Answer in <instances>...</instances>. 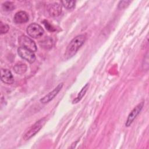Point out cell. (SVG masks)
I'll use <instances>...</instances> for the list:
<instances>
[{
	"label": "cell",
	"mask_w": 149,
	"mask_h": 149,
	"mask_svg": "<svg viewBox=\"0 0 149 149\" xmlns=\"http://www.w3.org/2000/svg\"><path fill=\"white\" fill-rule=\"evenodd\" d=\"M61 3H62V5L65 8H66L68 9H72L75 6L76 1H62Z\"/></svg>",
	"instance_id": "obj_14"
},
{
	"label": "cell",
	"mask_w": 149,
	"mask_h": 149,
	"mask_svg": "<svg viewBox=\"0 0 149 149\" xmlns=\"http://www.w3.org/2000/svg\"><path fill=\"white\" fill-rule=\"evenodd\" d=\"M2 9L5 11H11L15 8V5L12 2L6 1L2 3Z\"/></svg>",
	"instance_id": "obj_13"
},
{
	"label": "cell",
	"mask_w": 149,
	"mask_h": 149,
	"mask_svg": "<svg viewBox=\"0 0 149 149\" xmlns=\"http://www.w3.org/2000/svg\"><path fill=\"white\" fill-rule=\"evenodd\" d=\"M19 43L20 47L27 48L33 52L37 51V46L34 41L25 35H22L19 38Z\"/></svg>",
	"instance_id": "obj_3"
},
{
	"label": "cell",
	"mask_w": 149,
	"mask_h": 149,
	"mask_svg": "<svg viewBox=\"0 0 149 149\" xmlns=\"http://www.w3.org/2000/svg\"><path fill=\"white\" fill-rule=\"evenodd\" d=\"M43 23H44V24L45 25L46 29H48V30H49V31H54V27H53L47 20L43 21Z\"/></svg>",
	"instance_id": "obj_17"
},
{
	"label": "cell",
	"mask_w": 149,
	"mask_h": 149,
	"mask_svg": "<svg viewBox=\"0 0 149 149\" xmlns=\"http://www.w3.org/2000/svg\"><path fill=\"white\" fill-rule=\"evenodd\" d=\"M13 70L15 72V73L17 74H23L26 72L27 66L23 63H19L17 65H16L13 67Z\"/></svg>",
	"instance_id": "obj_12"
},
{
	"label": "cell",
	"mask_w": 149,
	"mask_h": 149,
	"mask_svg": "<svg viewBox=\"0 0 149 149\" xmlns=\"http://www.w3.org/2000/svg\"><path fill=\"white\" fill-rule=\"evenodd\" d=\"M0 29H1V34H4L8 31V30L9 29V27L8 24H3L2 22H1Z\"/></svg>",
	"instance_id": "obj_15"
},
{
	"label": "cell",
	"mask_w": 149,
	"mask_h": 149,
	"mask_svg": "<svg viewBox=\"0 0 149 149\" xmlns=\"http://www.w3.org/2000/svg\"><path fill=\"white\" fill-rule=\"evenodd\" d=\"M27 34L33 38H38L41 37L44 33V30L42 27L37 23H33L29 24L27 27Z\"/></svg>",
	"instance_id": "obj_4"
},
{
	"label": "cell",
	"mask_w": 149,
	"mask_h": 149,
	"mask_svg": "<svg viewBox=\"0 0 149 149\" xmlns=\"http://www.w3.org/2000/svg\"><path fill=\"white\" fill-rule=\"evenodd\" d=\"M143 106H144V102L143 101L140 102L138 105H137L133 108V109L130 112V113H129L127 117L126 122L125 123V126L126 127L129 126L133 123L134 119L136 118V116L139 114V113L141 111Z\"/></svg>",
	"instance_id": "obj_6"
},
{
	"label": "cell",
	"mask_w": 149,
	"mask_h": 149,
	"mask_svg": "<svg viewBox=\"0 0 149 149\" xmlns=\"http://www.w3.org/2000/svg\"><path fill=\"white\" fill-rule=\"evenodd\" d=\"M1 79L2 82L8 84H12L14 81V79L11 72L6 69H1Z\"/></svg>",
	"instance_id": "obj_9"
},
{
	"label": "cell",
	"mask_w": 149,
	"mask_h": 149,
	"mask_svg": "<svg viewBox=\"0 0 149 149\" xmlns=\"http://www.w3.org/2000/svg\"><path fill=\"white\" fill-rule=\"evenodd\" d=\"M86 39V37L84 34L77 36L73 38L67 47L65 56L67 59H69L75 55L78 49L84 44Z\"/></svg>",
	"instance_id": "obj_1"
},
{
	"label": "cell",
	"mask_w": 149,
	"mask_h": 149,
	"mask_svg": "<svg viewBox=\"0 0 149 149\" xmlns=\"http://www.w3.org/2000/svg\"><path fill=\"white\" fill-rule=\"evenodd\" d=\"M130 3V1H120L118 3V8L123 9L126 8Z\"/></svg>",
	"instance_id": "obj_16"
},
{
	"label": "cell",
	"mask_w": 149,
	"mask_h": 149,
	"mask_svg": "<svg viewBox=\"0 0 149 149\" xmlns=\"http://www.w3.org/2000/svg\"><path fill=\"white\" fill-rule=\"evenodd\" d=\"M29 20V15L24 11L17 12L14 16V22L16 23H24Z\"/></svg>",
	"instance_id": "obj_10"
},
{
	"label": "cell",
	"mask_w": 149,
	"mask_h": 149,
	"mask_svg": "<svg viewBox=\"0 0 149 149\" xmlns=\"http://www.w3.org/2000/svg\"><path fill=\"white\" fill-rule=\"evenodd\" d=\"M63 83L59 84L53 90L50 91L49 93H48L47 95L43 97L41 99H40V102L42 104H45L52 100L61 90L63 87Z\"/></svg>",
	"instance_id": "obj_7"
},
{
	"label": "cell",
	"mask_w": 149,
	"mask_h": 149,
	"mask_svg": "<svg viewBox=\"0 0 149 149\" xmlns=\"http://www.w3.org/2000/svg\"><path fill=\"white\" fill-rule=\"evenodd\" d=\"M48 12L51 16H58L62 12V5L57 2L49 4L48 8Z\"/></svg>",
	"instance_id": "obj_8"
},
{
	"label": "cell",
	"mask_w": 149,
	"mask_h": 149,
	"mask_svg": "<svg viewBox=\"0 0 149 149\" xmlns=\"http://www.w3.org/2000/svg\"><path fill=\"white\" fill-rule=\"evenodd\" d=\"M88 84L87 83L83 88L81 90V91L79 93L77 96L73 100V104H76L77 102H79L81 99L83 97V96L85 95L87 89H88Z\"/></svg>",
	"instance_id": "obj_11"
},
{
	"label": "cell",
	"mask_w": 149,
	"mask_h": 149,
	"mask_svg": "<svg viewBox=\"0 0 149 149\" xmlns=\"http://www.w3.org/2000/svg\"><path fill=\"white\" fill-rule=\"evenodd\" d=\"M47 120L46 118H43L36 122L30 128V129L24 134L23 139L25 140H27L34 136L39 130L42 127L43 125L45 123Z\"/></svg>",
	"instance_id": "obj_2"
},
{
	"label": "cell",
	"mask_w": 149,
	"mask_h": 149,
	"mask_svg": "<svg viewBox=\"0 0 149 149\" xmlns=\"http://www.w3.org/2000/svg\"><path fill=\"white\" fill-rule=\"evenodd\" d=\"M17 52L22 58L27 61L30 63H33L36 60V56L34 52L27 48L20 47L17 49Z\"/></svg>",
	"instance_id": "obj_5"
}]
</instances>
